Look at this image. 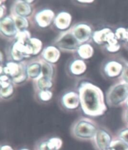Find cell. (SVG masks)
<instances>
[{
    "label": "cell",
    "mask_w": 128,
    "mask_h": 150,
    "mask_svg": "<svg viewBox=\"0 0 128 150\" xmlns=\"http://www.w3.org/2000/svg\"><path fill=\"white\" fill-rule=\"evenodd\" d=\"M33 11L31 4L26 1H16L12 5L11 14L27 18L30 16Z\"/></svg>",
    "instance_id": "cell-12"
},
{
    "label": "cell",
    "mask_w": 128,
    "mask_h": 150,
    "mask_svg": "<svg viewBox=\"0 0 128 150\" xmlns=\"http://www.w3.org/2000/svg\"><path fill=\"white\" fill-rule=\"evenodd\" d=\"M128 98V84L119 81L109 88L106 96V102L111 107L125 103Z\"/></svg>",
    "instance_id": "cell-5"
},
{
    "label": "cell",
    "mask_w": 128,
    "mask_h": 150,
    "mask_svg": "<svg viewBox=\"0 0 128 150\" xmlns=\"http://www.w3.org/2000/svg\"><path fill=\"white\" fill-rule=\"evenodd\" d=\"M20 150H29V149H26V148H23V149H20Z\"/></svg>",
    "instance_id": "cell-38"
},
{
    "label": "cell",
    "mask_w": 128,
    "mask_h": 150,
    "mask_svg": "<svg viewBox=\"0 0 128 150\" xmlns=\"http://www.w3.org/2000/svg\"><path fill=\"white\" fill-rule=\"evenodd\" d=\"M29 43H30L33 50V56H37L40 53L43 48V43L41 41L36 38H31Z\"/></svg>",
    "instance_id": "cell-23"
},
{
    "label": "cell",
    "mask_w": 128,
    "mask_h": 150,
    "mask_svg": "<svg viewBox=\"0 0 128 150\" xmlns=\"http://www.w3.org/2000/svg\"><path fill=\"white\" fill-rule=\"evenodd\" d=\"M72 33L81 44L86 43L92 38L93 32L91 27L85 23H78L71 28Z\"/></svg>",
    "instance_id": "cell-7"
},
{
    "label": "cell",
    "mask_w": 128,
    "mask_h": 150,
    "mask_svg": "<svg viewBox=\"0 0 128 150\" xmlns=\"http://www.w3.org/2000/svg\"><path fill=\"white\" fill-rule=\"evenodd\" d=\"M110 148L114 150H128V143L119 138L112 139Z\"/></svg>",
    "instance_id": "cell-25"
},
{
    "label": "cell",
    "mask_w": 128,
    "mask_h": 150,
    "mask_svg": "<svg viewBox=\"0 0 128 150\" xmlns=\"http://www.w3.org/2000/svg\"><path fill=\"white\" fill-rule=\"evenodd\" d=\"M94 48L88 43L81 44L77 50L78 56L82 60H87L91 58L94 55Z\"/></svg>",
    "instance_id": "cell-20"
},
{
    "label": "cell",
    "mask_w": 128,
    "mask_h": 150,
    "mask_svg": "<svg viewBox=\"0 0 128 150\" xmlns=\"http://www.w3.org/2000/svg\"><path fill=\"white\" fill-rule=\"evenodd\" d=\"M118 138L128 143V128H124L118 133Z\"/></svg>",
    "instance_id": "cell-29"
},
{
    "label": "cell",
    "mask_w": 128,
    "mask_h": 150,
    "mask_svg": "<svg viewBox=\"0 0 128 150\" xmlns=\"http://www.w3.org/2000/svg\"><path fill=\"white\" fill-rule=\"evenodd\" d=\"M0 31L6 38H15L18 31L11 16H6L0 20Z\"/></svg>",
    "instance_id": "cell-8"
},
{
    "label": "cell",
    "mask_w": 128,
    "mask_h": 150,
    "mask_svg": "<svg viewBox=\"0 0 128 150\" xmlns=\"http://www.w3.org/2000/svg\"><path fill=\"white\" fill-rule=\"evenodd\" d=\"M124 118H125V120L128 123V109L125 112Z\"/></svg>",
    "instance_id": "cell-34"
},
{
    "label": "cell",
    "mask_w": 128,
    "mask_h": 150,
    "mask_svg": "<svg viewBox=\"0 0 128 150\" xmlns=\"http://www.w3.org/2000/svg\"><path fill=\"white\" fill-rule=\"evenodd\" d=\"M115 34L118 41L125 42L128 45V29L124 28H117L115 31Z\"/></svg>",
    "instance_id": "cell-24"
},
{
    "label": "cell",
    "mask_w": 128,
    "mask_h": 150,
    "mask_svg": "<svg viewBox=\"0 0 128 150\" xmlns=\"http://www.w3.org/2000/svg\"><path fill=\"white\" fill-rule=\"evenodd\" d=\"M93 141L98 150H106L110 148L112 139L110 133L106 129L98 128Z\"/></svg>",
    "instance_id": "cell-9"
},
{
    "label": "cell",
    "mask_w": 128,
    "mask_h": 150,
    "mask_svg": "<svg viewBox=\"0 0 128 150\" xmlns=\"http://www.w3.org/2000/svg\"><path fill=\"white\" fill-rule=\"evenodd\" d=\"M78 2H79V3H88V4H90V3H93L94 2V1H82V0H80V1H78Z\"/></svg>",
    "instance_id": "cell-33"
},
{
    "label": "cell",
    "mask_w": 128,
    "mask_h": 150,
    "mask_svg": "<svg viewBox=\"0 0 128 150\" xmlns=\"http://www.w3.org/2000/svg\"><path fill=\"white\" fill-rule=\"evenodd\" d=\"M0 150H14V149H13V148L11 146L6 144V145L2 146L1 147V149H0Z\"/></svg>",
    "instance_id": "cell-32"
},
{
    "label": "cell",
    "mask_w": 128,
    "mask_h": 150,
    "mask_svg": "<svg viewBox=\"0 0 128 150\" xmlns=\"http://www.w3.org/2000/svg\"><path fill=\"white\" fill-rule=\"evenodd\" d=\"M93 41L100 46H105L107 52L114 53L119 51L121 44L117 39L115 33L110 28H103L93 33Z\"/></svg>",
    "instance_id": "cell-3"
},
{
    "label": "cell",
    "mask_w": 128,
    "mask_h": 150,
    "mask_svg": "<svg viewBox=\"0 0 128 150\" xmlns=\"http://www.w3.org/2000/svg\"><path fill=\"white\" fill-rule=\"evenodd\" d=\"M61 57L60 50L54 46H47L43 50L41 57L52 64L56 63Z\"/></svg>",
    "instance_id": "cell-16"
},
{
    "label": "cell",
    "mask_w": 128,
    "mask_h": 150,
    "mask_svg": "<svg viewBox=\"0 0 128 150\" xmlns=\"http://www.w3.org/2000/svg\"><path fill=\"white\" fill-rule=\"evenodd\" d=\"M120 81L124 82L128 84V63H126L119 77Z\"/></svg>",
    "instance_id": "cell-28"
},
{
    "label": "cell",
    "mask_w": 128,
    "mask_h": 150,
    "mask_svg": "<svg viewBox=\"0 0 128 150\" xmlns=\"http://www.w3.org/2000/svg\"><path fill=\"white\" fill-rule=\"evenodd\" d=\"M38 150H54V149H53L50 147L48 140H46V141H43V142H41V143H39V144L38 146Z\"/></svg>",
    "instance_id": "cell-30"
},
{
    "label": "cell",
    "mask_w": 128,
    "mask_h": 150,
    "mask_svg": "<svg viewBox=\"0 0 128 150\" xmlns=\"http://www.w3.org/2000/svg\"><path fill=\"white\" fill-rule=\"evenodd\" d=\"M27 73L28 78L33 81L41 76V65L39 61V59L28 63Z\"/></svg>",
    "instance_id": "cell-17"
},
{
    "label": "cell",
    "mask_w": 128,
    "mask_h": 150,
    "mask_svg": "<svg viewBox=\"0 0 128 150\" xmlns=\"http://www.w3.org/2000/svg\"><path fill=\"white\" fill-rule=\"evenodd\" d=\"M125 104H126V107H127V109H128V98H127V100H126V102H125Z\"/></svg>",
    "instance_id": "cell-36"
},
{
    "label": "cell",
    "mask_w": 128,
    "mask_h": 150,
    "mask_svg": "<svg viewBox=\"0 0 128 150\" xmlns=\"http://www.w3.org/2000/svg\"><path fill=\"white\" fill-rule=\"evenodd\" d=\"M72 22V16L70 13L62 11L58 13L54 20L55 26L61 31H66L69 29Z\"/></svg>",
    "instance_id": "cell-14"
},
{
    "label": "cell",
    "mask_w": 128,
    "mask_h": 150,
    "mask_svg": "<svg viewBox=\"0 0 128 150\" xmlns=\"http://www.w3.org/2000/svg\"><path fill=\"white\" fill-rule=\"evenodd\" d=\"M87 65L84 60L77 59L73 61L69 66L70 72L74 76H81L86 71Z\"/></svg>",
    "instance_id": "cell-18"
},
{
    "label": "cell",
    "mask_w": 128,
    "mask_h": 150,
    "mask_svg": "<svg viewBox=\"0 0 128 150\" xmlns=\"http://www.w3.org/2000/svg\"><path fill=\"white\" fill-rule=\"evenodd\" d=\"M96 123L91 119L82 118L79 119L71 128V133L75 138L80 139H93L97 132Z\"/></svg>",
    "instance_id": "cell-4"
},
{
    "label": "cell",
    "mask_w": 128,
    "mask_h": 150,
    "mask_svg": "<svg viewBox=\"0 0 128 150\" xmlns=\"http://www.w3.org/2000/svg\"><path fill=\"white\" fill-rule=\"evenodd\" d=\"M124 69L122 64L116 61H110L105 64L103 71L106 76L110 78L120 76Z\"/></svg>",
    "instance_id": "cell-15"
},
{
    "label": "cell",
    "mask_w": 128,
    "mask_h": 150,
    "mask_svg": "<svg viewBox=\"0 0 128 150\" xmlns=\"http://www.w3.org/2000/svg\"><path fill=\"white\" fill-rule=\"evenodd\" d=\"M55 14L53 10L45 9L38 11L34 16V20L38 26L42 28L50 26L55 18Z\"/></svg>",
    "instance_id": "cell-10"
},
{
    "label": "cell",
    "mask_w": 128,
    "mask_h": 150,
    "mask_svg": "<svg viewBox=\"0 0 128 150\" xmlns=\"http://www.w3.org/2000/svg\"><path fill=\"white\" fill-rule=\"evenodd\" d=\"M13 82L11 79L6 75H1L0 77V97L3 99H7L12 96L14 93Z\"/></svg>",
    "instance_id": "cell-13"
},
{
    "label": "cell",
    "mask_w": 128,
    "mask_h": 150,
    "mask_svg": "<svg viewBox=\"0 0 128 150\" xmlns=\"http://www.w3.org/2000/svg\"><path fill=\"white\" fill-rule=\"evenodd\" d=\"M14 23H15L18 32H22L28 30L29 27V21L27 18L16 16V15L11 14Z\"/></svg>",
    "instance_id": "cell-22"
},
{
    "label": "cell",
    "mask_w": 128,
    "mask_h": 150,
    "mask_svg": "<svg viewBox=\"0 0 128 150\" xmlns=\"http://www.w3.org/2000/svg\"><path fill=\"white\" fill-rule=\"evenodd\" d=\"M106 150H114V149H112L111 148H108V149H107Z\"/></svg>",
    "instance_id": "cell-37"
},
{
    "label": "cell",
    "mask_w": 128,
    "mask_h": 150,
    "mask_svg": "<svg viewBox=\"0 0 128 150\" xmlns=\"http://www.w3.org/2000/svg\"><path fill=\"white\" fill-rule=\"evenodd\" d=\"M80 99V107L86 115L97 117L107 111L105 96L102 90L91 82H82L78 89Z\"/></svg>",
    "instance_id": "cell-1"
},
{
    "label": "cell",
    "mask_w": 128,
    "mask_h": 150,
    "mask_svg": "<svg viewBox=\"0 0 128 150\" xmlns=\"http://www.w3.org/2000/svg\"><path fill=\"white\" fill-rule=\"evenodd\" d=\"M53 92L50 90L47 91H42L38 92V97L39 100L43 102H48L50 101L53 98Z\"/></svg>",
    "instance_id": "cell-27"
},
{
    "label": "cell",
    "mask_w": 128,
    "mask_h": 150,
    "mask_svg": "<svg viewBox=\"0 0 128 150\" xmlns=\"http://www.w3.org/2000/svg\"><path fill=\"white\" fill-rule=\"evenodd\" d=\"M33 81L34 88L38 92L42 91L50 90L53 86L52 80L43 77V76L39 77L38 79L34 80Z\"/></svg>",
    "instance_id": "cell-19"
},
{
    "label": "cell",
    "mask_w": 128,
    "mask_h": 150,
    "mask_svg": "<svg viewBox=\"0 0 128 150\" xmlns=\"http://www.w3.org/2000/svg\"><path fill=\"white\" fill-rule=\"evenodd\" d=\"M61 102L64 108L69 110H73L80 106V96L78 92H68L63 95Z\"/></svg>",
    "instance_id": "cell-11"
},
{
    "label": "cell",
    "mask_w": 128,
    "mask_h": 150,
    "mask_svg": "<svg viewBox=\"0 0 128 150\" xmlns=\"http://www.w3.org/2000/svg\"><path fill=\"white\" fill-rule=\"evenodd\" d=\"M6 13L5 5L3 4V1H1L0 4V19H2L4 17V14Z\"/></svg>",
    "instance_id": "cell-31"
},
{
    "label": "cell",
    "mask_w": 128,
    "mask_h": 150,
    "mask_svg": "<svg viewBox=\"0 0 128 150\" xmlns=\"http://www.w3.org/2000/svg\"><path fill=\"white\" fill-rule=\"evenodd\" d=\"M31 33L28 30L18 32L15 37L14 42L10 49V56L14 62H21L24 59L33 56V50L31 47Z\"/></svg>",
    "instance_id": "cell-2"
},
{
    "label": "cell",
    "mask_w": 128,
    "mask_h": 150,
    "mask_svg": "<svg viewBox=\"0 0 128 150\" xmlns=\"http://www.w3.org/2000/svg\"><path fill=\"white\" fill-rule=\"evenodd\" d=\"M54 44L59 49L63 52H77L81 44L74 36L71 28L66 31L61 32L55 39Z\"/></svg>",
    "instance_id": "cell-6"
},
{
    "label": "cell",
    "mask_w": 128,
    "mask_h": 150,
    "mask_svg": "<svg viewBox=\"0 0 128 150\" xmlns=\"http://www.w3.org/2000/svg\"><path fill=\"white\" fill-rule=\"evenodd\" d=\"M39 61L41 65V76L53 81L54 72H55L53 65L45 61L41 57L39 58Z\"/></svg>",
    "instance_id": "cell-21"
},
{
    "label": "cell",
    "mask_w": 128,
    "mask_h": 150,
    "mask_svg": "<svg viewBox=\"0 0 128 150\" xmlns=\"http://www.w3.org/2000/svg\"><path fill=\"white\" fill-rule=\"evenodd\" d=\"M0 53H1V62L2 63V62H3V56L2 52H1Z\"/></svg>",
    "instance_id": "cell-35"
},
{
    "label": "cell",
    "mask_w": 128,
    "mask_h": 150,
    "mask_svg": "<svg viewBox=\"0 0 128 150\" xmlns=\"http://www.w3.org/2000/svg\"><path fill=\"white\" fill-rule=\"evenodd\" d=\"M48 142L50 147L54 150H60L63 146V141L60 138L53 137L49 138Z\"/></svg>",
    "instance_id": "cell-26"
}]
</instances>
